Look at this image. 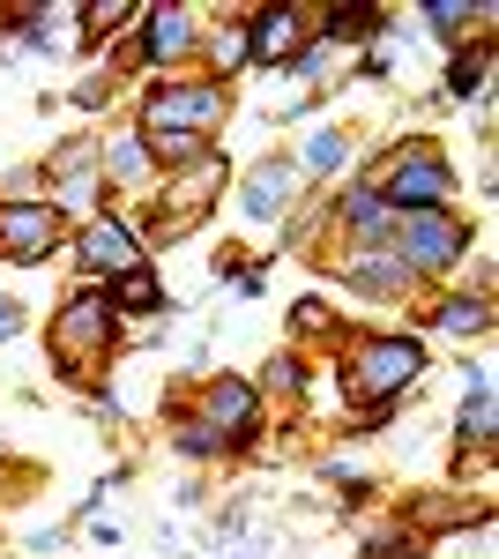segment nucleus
<instances>
[{
    "label": "nucleus",
    "instance_id": "nucleus-1",
    "mask_svg": "<svg viewBox=\"0 0 499 559\" xmlns=\"http://www.w3.org/2000/svg\"><path fill=\"white\" fill-rule=\"evenodd\" d=\"M395 239H403V269H455L470 231H462L448 210H411L395 216Z\"/></svg>",
    "mask_w": 499,
    "mask_h": 559
},
{
    "label": "nucleus",
    "instance_id": "nucleus-2",
    "mask_svg": "<svg viewBox=\"0 0 499 559\" xmlns=\"http://www.w3.org/2000/svg\"><path fill=\"white\" fill-rule=\"evenodd\" d=\"M380 202H395V216L448 210V202H455V173L440 165V150H411V157H395V173H388V194H380Z\"/></svg>",
    "mask_w": 499,
    "mask_h": 559
},
{
    "label": "nucleus",
    "instance_id": "nucleus-3",
    "mask_svg": "<svg viewBox=\"0 0 499 559\" xmlns=\"http://www.w3.org/2000/svg\"><path fill=\"white\" fill-rule=\"evenodd\" d=\"M417 373H425V344H417V336H373V344L358 350L351 388H358V395H403Z\"/></svg>",
    "mask_w": 499,
    "mask_h": 559
},
{
    "label": "nucleus",
    "instance_id": "nucleus-4",
    "mask_svg": "<svg viewBox=\"0 0 499 559\" xmlns=\"http://www.w3.org/2000/svg\"><path fill=\"white\" fill-rule=\"evenodd\" d=\"M216 112H224V90H216V83H187V90H157L150 112H142V128H150V142H157L165 128L171 134H179V128H209Z\"/></svg>",
    "mask_w": 499,
    "mask_h": 559
},
{
    "label": "nucleus",
    "instance_id": "nucleus-5",
    "mask_svg": "<svg viewBox=\"0 0 499 559\" xmlns=\"http://www.w3.org/2000/svg\"><path fill=\"white\" fill-rule=\"evenodd\" d=\"M52 239H60V210H52V202H8V210H0V254L38 261Z\"/></svg>",
    "mask_w": 499,
    "mask_h": 559
},
{
    "label": "nucleus",
    "instance_id": "nucleus-6",
    "mask_svg": "<svg viewBox=\"0 0 499 559\" xmlns=\"http://www.w3.org/2000/svg\"><path fill=\"white\" fill-rule=\"evenodd\" d=\"M97 344H112V306L97 299V292H83V299L60 313V350H68V366H83Z\"/></svg>",
    "mask_w": 499,
    "mask_h": 559
},
{
    "label": "nucleus",
    "instance_id": "nucleus-7",
    "mask_svg": "<svg viewBox=\"0 0 499 559\" xmlns=\"http://www.w3.org/2000/svg\"><path fill=\"white\" fill-rule=\"evenodd\" d=\"M83 269H97V276H134V269H142L134 231H120V224H90L83 231Z\"/></svg>",
    "mask_w": 499,
    "mask_h": 559
},
{
    "label": "nucleus",
    "instance_id": "nucleus-8",
    "mask_svg": "<svg viewBox=\"0 0 499 559\" xmlns=\"http://www.w3.org/2000/svg\"><path fill=\"white\" fill-rule=\"evenodd\" d=\"M261 31L247 38V52H261V60H292L298 45H306V15L298 8H269V15H253Z\"/></svg>",
    "mask_w": 499,
    "mask_h": 559
},
{
    "label": "nucleus",
    "instance_id": "nucleus-9",
    "mask_svg": "<svg viewBox=\"0 0 499 559\" xmlns=\"http://www.w3.org/2000/svg\"><path fill=\"white\" fill-rule=\"evenodd\" d=\"M253 418H261V411H253L247 381H216L209 388V426L224 432V440H231V432H253Z\"/></svg>",
    "mask_w": 499,
    "mask_h": 559
},
{
    "label": "nucleus",
    "instance_id": "nucleus-10",
    "mask_svg": "<svg viewBox=\"0 0 499 559\" xmlns=\"http://www.w3.org/2000/svg\"><path fill=\"white\" fill-rule=\"evenodd\" d=\"M298 187V173H292V157H276V165H261V173L247 179V216H276L284 210V194Z\"/></svg>",
    "mask_w": 499,
    "mask_h": 559
},
{
    "label": "nucleus",
    "instance_id": "nucleus-11",
    "mask_svg": "<svg viewBox=\"0 0 499 559\" xmlns=\"http://www.w3.org/2000/svg\"><path fill=\"white\" fill-rule=\"evenodd\" d=\"M351 269V284L358 292H380V299H395V292H411V269L395 254H358V261H343Z\"/></svg>",
    "mask_w": 499,
    "mask_h": 559
},
{
    "label": "nucleus",
    "instance_id": "nucleus-12",
    "mask_svg": "<svg viewBox=\"0 0 499 559\" xmlns=\"http://www.w3.org/2000/svg\"><path fill=\"white\" fill-rule=\"evenodd\" d=\"M187 45H194V15H187V8H157V15H150V52H157V60H179Z\"/></svg>",
    "mask_w": 499,
    "mask_h": 559
},
{
    "label": "nucleus",
    "instance_id": "nucleus-13",
    "mask_svg": "<svg viewBox=\"0 0 499 559\" xmlns=\"http://www.w3.org/2000/svg\"><path fill=\"white\" fill-rule=\"evenodd\" d=\"M462 440H492V381L485 373L470 381V403H462Z\"/></svg>",
    "mask_w": 499,
    "mask_h": 559
},
{
    "label": "nucleus",
    "instance_id": "nucleus-14",
    "mask_svg": "<svg viewBox=\"0 0 499 559\" xmlns=\"http://www.w3.org/2000/svg\"><path fill=\"white\" fill-rule=\"evenodd\" d=\"M343 216H351L358 231H388V202H380L373 187H351V194H343Z\"/></svg>",
    "mask_w": 499,
    "mask_h": 559
},
{
    "label": "nucleus",
    "instance_id": "nucleus-15",
    "mask_svg": "<svg viewBox=\"0 0 499 559\" xmlns=\"http://www.w3.org/2000/svg\"><path fill=\"white\" fill-rule=\"evenodd\" d=\"M440 321H448L455 336H470V329H485V321H492V306H485V299H448V306H440Z\"/></svg>",
    "mask_w": 499,
    "mask_h": 559
},
{
    "label": "nucleus",
    "instance_id": "nucleus-16",
    "mask_svg": "<svg viewBox=\"0 0 499 559\" xmlns=\"http://www.w3.org/2000/svg\"><path fill=\"white\" fill-rule=\"evenodd\" d=\"M179 448H187V455H216V448H224V432L209 426V418H179Z\"/></svg>",
    "mask_w": 499,
    "mask_h": 559
},
{
    "label": "nucleus",
    "instance_id": "nucleus-17",
    "mask_svg": "<svg viewBox=\"0 0 499 559\" xmlns=\"http://www.w3.org/2000/svg\"><path fill=\"white\" fill-rule=\"evenodd\" d=\"M105 173H112V179H142V173H150L142 142H120V150H105Z\"/></svg>",
    "mask_w": 499,
    "mask_h": 559
},
{
    "label": "nucleus",
    "instance_id": "nucleus-18",
    "mask_svg": "<svg viewBox=\"0 0 499 559\" xmlns=\"http://www.w3.org/2000/svg\"><path fill=\"white\" fill-rule=\"evenodd\" d=\"M448 90H455V97H477V90H485V52H462L455 75H448Z\"/></svg>",
    "mask_w": 499,
    "mask_h": 559
},
{
    "label": "nucleus",
    "instance_id": "nucleus-19",
    "mask_svg": "<svg viewBox=\"0 0 499 559\" xmlns=\"http://www.w3.org/2000/svg\"><path fill=\"white\" fill-rule=\"evenodd\" d=\"M306 165H313V173L343 165V134H313V142H306Z\"/></svg>",
    "mask_w": 499,
    "mask_h": 559
},
{
    "label": "nucleus",
    "instance_id": "nucleus-20",
    "mask_svg": "<svg viewBox=\"0 0 499 559\" xmlns=\"http://www.w3.org/2000/svg\"><path fill=\"white\" fill-rule=\"evenodd\" d=\"M120 299L127 306H157V276H142V269H134V276L120 284Z\"/></svg>",
    "mask_w": 499,
    "mask_h": 559
},
{
    "label": "nucleus",
    "instance_id": "nucleus-21",
    "mask_svg": "<svg viewBox=\"0 0 499 559\" xmlns=\"http://www.w3.org/2000/svg\"><path fill=\"white\" fill-rule=\"evenodd\" d=\"M15 321H23V313H15V306L0 299V344H8V336H15Z\"/></svg>",
    "mask_w": 499,
    "mask_h": 559
}]
</instances>
